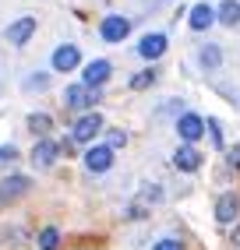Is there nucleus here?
I'll use <instances>...</instances> for the list:
<instances>
[{
    "mask_svg": "<svg viewBox=\"0 0 240 250\" xmlns=\"http://www.w3.org/2000/svg\"><path fill=\"white\" fill-rule=\"evenodd\" d=\"M96 99H99V92H96V88H89V85H71V88L64 92V103L71 106V109L96 106Z\"/></svg>",
    "mask_w": 240,
    "mask_h": 250,
    "instance_id": "1",
    "label": "nucleus"
},
{
    "mask_svg": "<svg viewBox=\"0 0 240 250\" xmlns=\"http://www.w3.org/2000/svg\"><path fill=\"white\" fill-rule=\"evenodd\" d=\"M177 134H180L187 145H194V141L205 134V120H201V116H194V113H184L180 120H177Z\"/></svg>",
    "mask_w": 240,
    "mask_h": 250,
    "instance_id": "2",
    "label": "nucleus"
},
{
    "mask_svg": "<svg viewBox=\"0 0 240 250\" xmlns=\"http://www.w3.org/2000/svg\"><path fill=\"white\" fill-rule=\"evenodd\" d=\"M85 166H89L92 173H106L110 166H113V148H110V145L89 148V152H85Z\"/></svg>",
    "mask_w": 240,
    "mask_h": 250,
    "instance_id": "3",
    "label": "nucleus"
},
{
    "mask_svg": "<svg viewBox=\"0 0 240 250\" xmlns=\"http://www.w3.org/2000/svg\"><path fill=\"white\" fill-rule=\"evenodd\" d=\"M99 130H102V116L99 113H85L81 120L74 124V141H92Z\"/></svg>",
    "mask_w": 240,
    "mask_h": 250,
    "instance_id": "4",
    "label": "nucleus"
},
{
    "mask_svg": "<svg viewBox=\"0 0 240 250\" xmlns=\"http://www.w3.org/2000/svg\"><path fill=\"white\" fill-rule=\"evenodd\" d=\"M127 32H131V21L127 18H117V14H113V18L102 21V39H106V42H120Z\"/></svg>",
    "mask_w": 240,
    "mask_h": 250,
    "instance_id": "5",
    "label": "nucleus"
},
{
    "mask_svg": "<svg viewBox=\"0 0 240 250\" xmlns=\"http://www.w3.org/2000/svg\"><path fill=\"white\" fill-rule=\"evenodd\" d=\"M28 187H32L28 176H11V180H4V183H0V205H4V201H14V197H22Z\"/></svg>",
    "mask_w": 240,
    "mask_h": 250,
    "instance_id": "6",
    "label": "nucleus"
},
{
    "mask_svg": "<svg viewBox=\"0 0 240 250\" xmlns=\"http://www.w3.org/2000/svg\"><path fill=\"white\" fill-rule=\"evenodd\" d=\"M138 53H142L145 60H156V57H163V53H166V36H159V32L145 36V39L138 42Z\"/></svg>",
    "mask_w": 240,
    "mask_h": 250,
    "instance_id": "7",
    "label": "nucleus"
},
{
    "mask_svg": "<svg viewBox=\"0 0 240 250\" xmlns=\"http://www.w3.org/2000/svg\"><path fill=\"white\" fill-rule=\"evenodd\" d=\"M36 32V18H18L11 28H7V42H14V46H22V42H28V36Z\"/></svg>",
    "mask_w": 240,
    "mask_h": 250,
    "instance_id": "8",
    "label": "nucleus"
},
{
    "mask_svg": "<svg viewBox=\"0 0 240 250\" xmlns=\"http://www.w3.org/2000/svg\"><path fill=\"white\" fill-rule=\"evenodd\" d=\"M106 78H110V63H106V60H92L89 67H85V78H81V81H85L89 88H99Z\"/></svg>",
    "mask_w": 240,
    "mask_h": 250,
    "instance_id": "9",
    "label": "nucleus"
},
{
    "mask_svg": "<svg viewBox=\"0 0 240 250\" xmlns=\"http://www.w3.org/2000/svg\"><path fill=\"white\" fill-rule=\"evenodd\" d=\"M173 162H177V169H184V173H194L198 166H201V155L194 152L191 145H184V148H177V155H173Z\"/></svg>",
    "mask_w": 240,
    "mask_h": 250,
    "instance_id": "10",
    "label": "nucleus"
},
{
    "mask_svg": "<svg viewBox=\"0 0 240 250\" xmlns=\"http://www.w3.org/2000/svg\"><path fill=\"white\" fill-rule=\"evenodd\" d=\"M53 67L57 71H74L78 67V49L74 46H60L57 53H53Z\"/></svg>",
    "mask_w": 240,
    "mask_h": 250,
    "instance_id": "11",
    "label": "nucleus"
},
{
    "mask_svg": "<svg viewBox=\"0 0 240 250\" xmlns=\"http://www.w3.org/2000/svg\"><path fill=\"white\" fill-rule=\"evenodd\" d=\"M212 21H216V14H212L209 4H194V7H191V28L201 32V28H209Z\"/></svg>",
    "mask_w": 240,
    "mask_h": 250,
    "instance_id": "12",
    "label": "nucleus"
},
{
    "mask_svg": "<svg viewBox=\"0 0 240 250\" xmlns=\"http://www.w3.org/2000/svg\"><path fill=\"white\" fill-rule=\"evenodd\" d=\"M32 159H36L39 166H53V159H57V145H53V141H36V148H32Z\"/></svg>",
    "mask_w": 240,
    "mask_h": 250,
    "instance_id": "13",
    "label": "nucleus"
},
{
    "mask_svg": "<svg viewBox=\"0 0 240 250\" xmlns=\"http://www.w3.org/2000/svg\"><path fill=\"white\" fill-rule=\"evenodd\" d=\"M216 219H219V222H233V219H237V197H233V194L219 197V205H216Z\"/></svg>",
    "mask_w": 240,
    "mask_h": 250,
    "instance_id": "14",
    "label": "nucleus"
},
{
    "mask_svg": "<svg viewBox=\"0 0 240 250\" xmlns=\"http://www.w3.org/2000/svg\"><path fill=\"white\" fill-rule=\"evenodd\" d=\"M219 21L222 25H237L240 21V4H237V0H222V7H219Z\"/></svg>",
    "mask_w": 240,
    "mask_h": 250,
    "instance_id": "15",
    "label": "nucleus"
},
{
    "mask_svg": "<svg viewBox=\"0 0 240 250\" xmlns=\"http://www.w3.org/2000/svg\"><path fill=\"white\" fill-rule=\"evenodd\" d=\"M60 243V232L57 229H43V236H39V250H57Z\"/></svg>",
    "mask_w": 240,
    "mask_h": 250,
    "instance_id": "16",
    "label": "nucleus"
},
{
    "mask_svg": "<svg viewBox=\"0 0 240 250\" xmlns=\"http://www.w3.org/2000/svg\"><path fill=\"white\" fill-rule=\"evenodd\" d=\"M219 46H205L201 49V63H205V67H219Z\"/></svg>",
    "mask_w": 240,
    "mask_h": 250,
    "instance_id": "17",
    "label": "nucleus"
},
{
    "mask_svg": "<svg viewBox=\"0 0 240 250\" xmlns=\"http://www.w3.org/2000/svg\"><path fill=\"white\" fill-rule=\"evenodd\" d=\"M28 127L36 130V134H46V130H49V116H43V113L39 116H28Z\"/></svg>",
    "mask_w": 240,
    "mask_h": 250,
    "instance_id": "18",
    "label": "nucleus"
},
{
    "mask_svg": "<svg viewBox=\"0 0 240 250\" xmlns=\"http://www.w3.org/2000/svg\"><path fill=\"white\" fill-rule=\"evenodd\" d=\"M152 81H156V74H152V71H142V74H134V81H131V88H148Z\"/></svg>",
    "mask_w": 240,
    "mask_h": 250,
    "instance_id": "19",
    "label": "nucleus"
},
{
    "mask_svg": "<svg viewBox=\"0 0 240 250\" xmlns=\"http://www.w3.org/2000/svg\"><path fill=\"white\" fill-rule=\"evenodd\" d=\"M205 127H209V134H212V145H216V148H222V130H219V124H216V120H209Z\"/></svg>",
    "mask_w": 240,
    "mask_h": 250,
    "instance_id": "20",
    "label": "nucleus"
},
{
    "mask_svg": "<svg viewBox=\"0 0 240 250\" xmlns=\"http://www.w3.org/2000/svg\"><path fill=\"white\" fill-rule=\"evenodd\" d=\"M127 145V134H120V130H113L110 134V148H124Z\"/></svg>",
    "mask_w": 240,
    "mask_h": 250,
    "instance_id": "21",
    "label": "nucleus"
},
{
    "mask_svg": "<svg viewBox=\"0 0 240 250\" xmlns=\"http://www.w3.org/2000/svg\"><path fill=\"white\" fill-rule=\"evenodd\" d=\"M14 155H18V148H14V145H4V148H0V162H11Z\"/></svg>",
    "mask_w": 240,
    "mask_h": 250,
    "instance_id": "22",
    "label": "nucleus"
},
{
    "mask_svg": "<svg viewBox=\"0 0 240 250\" xmlns=\"http://www.w3.org/2000/svg\"><path fill=\"white\" fill-rule=\"evenodd\" d=\"M152 250H180V243H177V240H159Z\"/></svg>",
    "mask_w": 240,
    "mask_h": 250,
    "instance_id": "23",
    "label": "nucleus"
},
{
    "mask_svg": "<svg viewBox=\"0 0 240 250\" xmlns=\"http://www.w3.org/2000/svg\"><path fill=\"white\" fill-rule=\"evenodd\" d=\"M28 88H46V74H36V81H28Z\"/></svg>",
    "mask_w": 240,
    "mask_h": 250,
    "instance_id": "24",
    "label": "nucleus"
},
{
    "mask_svg": "<svg viewBox=\"0 0 240 250\" xmlns=\"http://www.w3.org/2000/svg\"><path fill=\"white\" fill-rule=\"evenodd\" d=\"M230 162H233V166H240V148H233V152H230Z\"/></svg>",
    "mask_w": 240,
    "mask_h": 250,
    "instance_id": "25",
    "label": "nucleus"
}]
</instances>
